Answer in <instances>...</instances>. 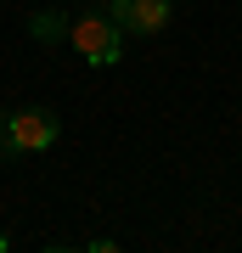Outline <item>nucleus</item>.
<instances>
[{"label": "nucleus", "mask_w": 242, "mask_h": 253, "mask_svg": "<svg viewBox=\"0 0 242 253\" xmlns=\"http://www.w3.org/2000/svg\"><path fill=\"white\" fill-rule=\"evenodd\" d=\"M68 40L79 45L85 62H118L124 56V28H118L113 17H85V23H68Z\"/></svg>", "instance_id": "1"}, {"label": "nucleus", "mask_w": 242, "mask_h": 253, "mask_svg": "<svg viewBox=\"0 0 242 253\" xmlns=\"http://www.w3.org/2000/svg\"><path fill=\"white\" fill-rule=\"evenodd\" d=\"M107 17L124 28V34H163V23H169L175 0H107Z\"/></svg>", "instance_id": "2"}, {"label": "nucleus", "mask_w": 242, "mask_h": 253, "mask_svg": "<svg viewBox=\"0 0 242 253\" xmlns=\"http://www.w3.org/2000/svg\"><path fill=\"white\" fill-rule=\"evenodd\" d=\"M56 141V118L28 107V113H11L6 118V146L11 152H45V146Z\"/></svg>", "instance_id": "3"}, {"label": "nucleus", "mask_w": 242, "mask_h": 253, "mask_svg": "<svg viewBox=\"0 0 242 253\" xmlns=\"http://www.w3.org/2000/svg\"><path fill=\"white\" fill-rule=\"evenodd\" d=\"M28 28H34L40 45H62V40H68V17H62V11H51V6L34 11V17H28Z\"/></svg>", "instance_id": "4"}, {"label": "nucleus", "mask_w": 242, "mask_h": 253, "mask_svg": "<svg viewBox=\"0 0 242 253\" xmlns=\"http://www.w3.org/2000/svg\"><path fill=\"white\" fill-rule=\"evenodd\" d=\"M0 141H6V118H0Z\"/></svg>", "instance_id": "5"}, {"label": "nucleus", "mask_w": 242, "mask_h": 253, "mask_svg": "<svg viewBox=\"0 0 242 253\" xmlns=\"http://www.w3.org/2000/svg\"><path fill=\"white\" fill-rule=\"evenodd\" d=\"M0 253H6V231H0Z\"/></svg>", "instance_id": "6"}]
</instances>
